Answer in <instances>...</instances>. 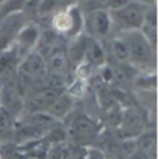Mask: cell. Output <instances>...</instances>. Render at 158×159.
Here are the masks:
<instances>
[{
    "label": "cell",
    "mask_w": 158,
    "mask_h": 159,
    "mask_svg": "<svg viewBox=\"0 0 158 159\" xmlns=\"http://www.w3.org/2000/svg\"><path fill=\"white\" fill-rule=\"evenodd\" d=\"M128 48V64L137 72H156L157 48L137 31L120 32Z\"/></svg>",
    "instance_id": "obj_1"
},
{
    "label": "cell",
    "mask_w": 158,
    "mask_h": 159,
    "mask_svg": "<svg viewBox=\"0 0 158 159\" xmlns=\"http://www.w3.org/2000/svg\"><path fill=\"white\" fill-rule=\"evenodd\" d=\"M51 27L58 36H64L71 40L78 37L84 30V19L79 5L61 9L53 14Z\"/></svg>",
    "instance_id": "obj_2"
},
{
    "label": "cell",
    "mask_w": 158,
    "mask_h": 159,
    "mask_svg": "<svg viewBox=\"0 0 158 159\" xmlns=\"http://www.w3.org/2000/svg\"><path fill=\"white\" fill-rule=\"evenodd\" d=\"M151 6H146L135 1H130L125 6L110 12L113 27L115 26L118 32L137 31L145 22L146 12Z\"/></svg>",
    "instance_id": "obj_3"
},
{
    "label": "cell",
    "mask_w": 158,
    "mask_h": 159,
    "mask_svg": "<svg viewBox=\"0 0 158 159\" xmlns=\"http://www.w3.org/2000/svg\"><path fill=\"white\" fill-rule=\"evenodd\" d=\"M84 30L83 32L91 39L98 41L104 40L109 36L113 29V21L110 12L103 6L88 10L83 12Z\"/></svg>",
    "instance_id": "obj_4"
},
{
    "label": "cell",
    "mask_w": 158,
    "mask_h": 159,
    "mask_svg": "<svg viewBox=\"0 0 158 159\" xmlns=\"http://www.w3.org/2000/svg\"><path fill=\"white\" fill-rule=\"evenodd\" d=\"M12 78L7 77L5 83H2L1 91H0V107L5 110L10 116H19L25 107V99L26 95L19 89L14 74Z\"/></svg>",
    "instance_id": "obj_5"
},
{
    "label": "cell",
    "mask_w": 158,
    "mask_h": 159,
    "mask_svg": "<svg viewBox=\"0 0 158 159\" xmlns=\"http://www.w3.org/2000/svg\"><path fill=\"white\" fill-rule=\"evenodd\" d=\"M27 22V15L24 11H12L0 17V51L14 43L17 34Z\"/></svg>",
    "instance_id": "obj_6"
},
{
    "label": "cell",
    "mask_w": 158,
    "mask_h": 159,
    "mask_svg": "<svg viewBox=\"0 0 158 159\" xmlns=\"http://www.w3.org/2000/svg\"><path fill=\"white\" fill-rule=\"evenodd\" d=\"M66 91V88H37L27 94L25 99L26 112H47L58 96Z\"/></svg>",
    "instance_id": "obj_7"
},
{
    "label": "cell",
    "mask_w": 158,
    "mask_h": 159,
    "mask_svg": "<svg viewBox=\"0 0 158 159\" xmlns=\"http://www.w3.org/2000/svg\"><path fill=\"white\" fill-rule=\"evenodd\" d=\"M16 72L32 83L42 80L47 75V63L43 54L37 49L26 54L17 64Z\"/></svg>",
    "instance_id": "obj_8"
},
{
    "label": "cell",
    "mask_w": 158,
    "mask_h": 159,
    "mask_svg": "<svg viewBox=\"0 0 158 159\" xmlns=\"http://www.w3.org/2000/svg\"><path fill=\"white\" fill-rule=\"evenodd\" d=\"M40 40H41V31L39 26L35 24L27 22L17 34L11 47L15 49L19 59L21 61L26 54L37 49Z\"/></svg>",
    "instance_id": "obj_9"
},
{
    "label": "cell",
    "mask_w": 158,
    "mask_h": 159,
    "mask_svg": "<svg viewBox=\"0 0 158 159\" xmlns=\"http://www.w3.org/2000/svg\"><path fill=\"white\" fill-rule=\"evenodd\" d=\"M120 126L127 133H140L146 123L143 110L136 105H130L120 109Z\"/></svg>",
    "instance_id": "obj_10"
},
{
    "label": "cell",
    "mask_w": 158,
    "mask_h": 159,
    "mask_svg": "<svg viewBox=\"0 0 158 159\" xmlns=\"http://www.w3.org/2000/svg\"><path fill=\"white\" fill-rule=\"evenodd\" d=\"M84 61L94 68H101L108 64L106 51L101 44V41L91 39L86 35L84 47Z\"/></svg>",
    "instance_id": "obj_11"
},
{
    "label": "cell",
    "mask_w": 158,
    "mask_h": 159,
    "mask_svg": "<svg viewBox=\"0 0 158 159\" xmlns=\"http://www.w3.org/2000/svg\"><path fill=\"white\" fill-rule=\"evenodd\" d=\"M46 63H47V73L51 74L66 75L69 67L67 54L62 49H53L49 53L48 58L46 59Z\"/></svg>",
    "instance_id": "obj_12"
},
{
    "label": "cell",
    "mask_w": 158,
    "mask_h": 159,
    "mask_svg": "<svg viewBox=\"0 0 158 159\" xmlns=\"http://www.w3.org/2000/svg\"><path fill=\"white\" fill-rule=\"evenodd\" d=\"M19 62L20 59L11 46L6 49L0 51V79L14 74V70H16Z\"/></svg>",
    "instance_id": "obj_13"
},
{
    "label": "cell",
    "mask_w": 158,
    "mask_h": 159,
    "mask_svg": "<svg viewBox=\"0 0 158 159\" xmlns=\"http://www.w3.org/2000/svg\"><path fill=\"white\" fill-rule=\"evenodd\" d=\"M73 107V98L67 93H62L58 99L52 104V106L48 109V114L52 115L56 120H62L64 119L72 110Z\"/></svg>",
    "instance_id": "obj_14"
},
{
    "label": "cell",
    "mask_w": 158,
    "mask_h": 159,
    "mask_svg": "<svg viewBox=\"0 0 158 159\" xmlns=\"http://www.w3.org/2000/svg\"><path fill=\"white\" fill-rule=\"evenodd\" d=\"M110 52L120 64H128V48L121 35L110 40Z\"/></svg>",
    "instance_id": "obj_15"
},
{
    "label": "cell",
    "mask_w": 158,
    "mask_h": 159,
    "mask_svg": "<svg viewBox=\"0 0 158 159\" xmlns=\"http://www.w3.org/2000/svg\"><path fill=\"white\" fill-rule=\"evenodd\" d=\"M135 86L142 91H155L157 89L156 72H137L135 77Z\"/></svg>",
    "instance_id": "obj_16"
},
{
    "label": "cell",
    "mask_w": 158,
    "mask_h": 159,
    "mask_svg": "<svg viewBox=\"0 0 158 159\" xmlns=\"http://www.w3.org/2000/svg\"><path fill=\"white\" fill-rule=\"evenodd\" d=\"M95 122L94 120L90 119L89 116H85V115H80L78 117L73 120V123H72V128L73 131L76 132V134H91L94 131H95Z\"/></svg>",
    "instance_id": "obj_17"
},
{
    "label": "cell",
    "mask_w": 158,
    "mask_h": 159,
    "mask_svg": "<svg viewBox=\"0 0 158 159\" xmlns=\"http://www.w3.org/2000/svg\"><path fill=\"white\" fill-rule=\"evenodd\" d=\"M62 9V1L61 0H40L37 14L40 16H48L53 15L57 11Z\"/></svg>",
    "instance_id": "obj_18"
},
{
    "label": "cell",
    "mask_w": 158,
    "mask_h": 159,
    "mask_svg": "<svg viewBox=\"0 0 158 159\" xmlns=\"http://www.w3.org/2000/svg\"><path fill=\"white\" fill-rule=\"evenodd\" d=\"M27 1L29 0H6V2L0 6V17L12 11H21Z\"/></svg>",
    "instance_id": "obj_19"
},
{
    "label": "cell",
    "mask_w": 158,
    "mask_h": 159,
    "mask_svg": "<svg viewBox=\"0 0 158 159\" xmlns=\"http://www.w3.org/2000/svg\"><path fill=\"white\" fill-rule=\"evenodd\" d=\"M131 0H105L103 2V7L106 9L109 12H111V11H115V10H118L120 7L125 6Z\"/></svg>",
    "instance_id": "obj_20"
},
{
    "label": "cell",
    "mask_w": 158,
    "mask_h": 159,
    "mask_svg": "<svg viewBox=\"0 0 158 159\" xmlns=\"http://www.w3.org/2000/svg\"><path fill=\"white\" fill-rule=\"evenodd\" d=\"M61 1H62V9H66V7H69V6L78 5L80 0H61Z\"/></svg>",
    "instance_id": "obj_21"
},
{
    "label": "cell",
    "mask_w": 158,
    "mask_h": 159,
    "mask_svg": "<svg viewBox=\"0 0 158 159\" xmlns=\"http://www.w3.org/2000/svg\"><path fill=\"white\" fill-rule=\"evenodd\" d=\"M131 1L146 5V6H156V2H157V0H131Z\"/></svg>",
    "instance_id": "obj_22"
},
{
    "label": "cell",
    "mask_w": 158,
    "mask_h": 159,
    "mask_svg": "<svg viewBox=\"0 0 158 159\" xmlns=\"http://www.w3.org/2000/svg\"><path fill=\"white\" fill-rule=\"evenodd\" d=\"M91 1H95V2H98V4H100V5L103 6V2H104L105 0H91Z\"/></svg>",
    "instance_id": "obj_23"
},
{
    "label": "cell",
    "mask_w": 158,
    "mask_h": 159,
    "mask_svg": "<svg viewBox=\"0 0 158 159\" xmlns=\"http://www.w3.org/2000/svg\"><path fill=\"white\" fill-rule=\"evenodd\" d=\"M6 2V0H0V6L2 5V4H5Z\"/></svg>",
    "instance_id": "obj_24"
},
{
    "label": "cell",
    "mask_w": 158,
    "mask_h": 159,
    "mask_svg": "<svg viewBox=\"0 0 158 159\" xmlns=\"http://www.w3.org/2000/svg\"><path fill=\"white\" fill-rule=\"evenodd\" d=\"M1 86H2V81H1V79H0V91H1Z\"/></svg>",
    "instance_id": "obj_25"
}]
</instances>
